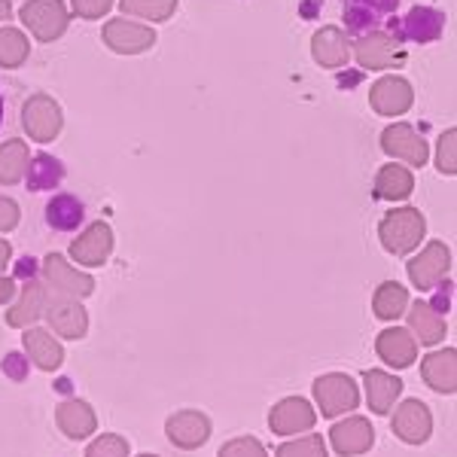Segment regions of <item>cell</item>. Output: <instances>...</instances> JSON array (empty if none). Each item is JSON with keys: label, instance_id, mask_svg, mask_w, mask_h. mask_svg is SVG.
Masks as SVG:
<instances>
[{"label": "cell", "instance_id": "e0dca14e", "mask_svg": "<svg viewBox=\"0 0 457 457\" xmlns=\"http://www.w3.org/2000/svg\"><path fill=\"white\" fill-rule=\"evenodd\" d=\"M46 299H49V290L43 281H25V287L16 293V299H12V308L6 312V327L12 329H25V327H34L37 320L43 317V308H46Z\"/></svg>", "mask_w": 457, "mask_h": 457}, {"label": "cell", "instance_id": "836d02e7", "mask_svg": "<svg viewBox=\"0 0 457 457\" xmlns=\"http://www.w3.org/2000/svg\"><path fill=\"white\" fill-rule=\"evenodd\" d=\"M86 457H129V442L116 433H104L86 448Z\"/></svg>", "mask_w": 457, "mask_h": 457}, {"label": "cell", "instance_id": "d6a6232c", "mask_svg": "<svg viewBox=\"0 0 457 457\" xmlns=\"http://www.w3.org/2000/svg\"><path fill=\"white\" fill-rule=\"evenodd\" d=\"M275 457H329V452H327V442H323V436L308 433V436H302V439L284 442Z\"/></svg>", "mask_w": 457, "mask_h": 457}, {"label": "cell", "instance_id": "7402d4cb", "mask_svg": "<svg viewBox=\"0 0 457 457\" xmlns=\"http://www.w3.org/2000/svg\"><path fill=\"white\" fill-rule=\"evenodd\" d=\"M363 387H366V403H370L372 415H390L403 394V381L396 378V375L381 372V370L363 372Z\"/></svg>", "mask_w": 457, "mask_h": 457}, {"label": "cell", "instance_id": "d590c367", "mask_svg": "<svg viewBox=\"0 0 457 457\" xmlns=\"http://www.w3.org/2000/svg\"><path fill=\"white\" fill-rule=\"evenodd\" d=\"M217 457H269V452L262 448L260 439L253 436H238L232 442H226L223 448H220Z\"/></svg>", "mask_w": 457, "mask_h": 457}, {"label": "cell", "instance_id": "7a4b0ae2", "mask_svg": "<svg viewBox=\"0 0 457 457\" xmlns=\"http://www.w3.org/2000/svg\"><path fill=\"white\" fill-rule=\"evenodd\" d=\"M19 19L40 43H53L68 31L71 10L64 0H28L19 10Z\"/></svg>", "mask_w": 457, "mask_h": 457}, {"label": "cell", "instance_id": "b9f144b4", "mask_svg": "<svg viewBox=\"0 0 457 457\" xmlns=\"http://www.w3.org/2000/svg\"><path fill=\"white\" fill-rule=\"evenodd\" d=\"M16 293H19V287L12 278H0V305H10V302L16 299Z\"/></svg>", "mask_w": 457, "mask_h": 457}, {"label": "cell", "instance_id": "ac0fdd59", "mask_svg": "<svg viewBox=\"0 0 457 457\" xmlns=\"http://www.w3.org/2000/svg\"><path fill=\"white\" fill-rule=\"evenodd\" d=\"M375 353H378L387 366H394V370H409L418 360V342L409 329L390 327L375 338Z\"/></svg>", "mask_w": 457, "mask_h": 457}, {"label": "cell", "instance_id": "7c38bea8", "mask_svg": "<svg viewBox=\"0 0 457 457\" xmlns=\"http://www.w3.org/2000/svg\"><path fill=\"white\" fill-rule=\"evenodd\" d=\"M317 424V411L314 405L302 396H287L278 405H271L269 411V427L278 436H299V433H308Z\"/></svg>", "mask_w": 457, "mask_h": 457}, {"label": "cell", "instance_id": "ba28073f", "mask_svg": "<svg viewBox=\"0 0 457 457\" xmlns=\"http://www.w3.org/2000/svg\"><path fill=\"white\" fill-rule=\"evenodd\" d=\"M381 150L387 153L390 159L405 162L411 168H424L427 159H430V150H427V141L411 129L409 122H394L385 129L381 135Z\"/></svg>", "mask_w": 457, "mask_h": 457}, {"label": "cell", "instance_id": "5bb4252c", "mask_svg": "<svg viewBox=\"0 0 457 457\" xmlns=\"http://www.w3.org/2000/svg\"><path fill=\"white\" fill-rule=\"evenodd\" d=\"M110 253H113V228H110L104 220L86 226V232L71 245V256L79 265H86V269L104 265L110 260Z\"/></svg>", "mask_w": 457, "mask_h": 457}, {"label": "cell", "instance_id": "52a82bcc", "mask_svg": "<svg viewBox=\"0 0 457 457\" xmlns=\"http://www.w3.org/2000/svg\"><path fill=\"white\" fill-rule=\"evenodd\" d=\"M101 40H104L107 49L120 55H141L156 46V28L131 19H110L104 31H101Z\"/></svg>", "mask_w": 457, "mask_h": 457}, {"label": "cell", "instance_id": "4316f807", "mask_svg": "<svg viewBox=\"0 0 457 457\" xmlns=\"http://www.w3.org/2000/svg\"><path fill=\"white\" fill-rule=\"evenodd\" d=\"M83 217H86V208L77 195L62 193V195L49 198L46 223L53 226L55 232H73V228H79V223H83Z\"/></svg>", "mask_w": 457, "mask_h": 457}, {"label": "cell", "instance_id": "ee69618b", "mask_svg": "<svg viewBox=\"0 0 457 457\" xmlns=\"http://www.w3.org/2000/svg\"><path fill=\"white\" fill-rule=\"evenodd\" d=\"M10 260H12V247L6 245L4 238H0V271H4L6 265H10Z\"/></svg>", "mask_w": 457, "mask_h": 457}, {"label": "cell", "instance_id": "4fadbf2b", "mask_svg": "<svg viewBox=\"0 0 457 457\" xmlns=\"http://www.w3.org/2000/svg\"><path fill=\"white\" fill-rule=\"evenodd\" d=\"M43 320H46L62 338H83L88 333V314H86V308L79 305V299L53 296V293H49L46 308H43Z\"/></svg>", "mask_w": 457, "mask_h": 457}, {"label": "cell", "instance_id": "60d3db41", "mask_svg": "<svg viewBox=\"0 0 457 457\" xmlns=\"http://www.w3.org/2000/svg\"><path fill=\"white\" fill-rule=\"evenodd\" d=\"M436 287H439V296H436V302H430V305L436 308V312H439L442 317H445L448 305H452V284H445V287L436 284Z\"/></svg>", "mask_w": 457, "mask_h": 457}, {"label": "cell", "instance_id": "d4e9b609", "mask_svg": "<svg viewBox=\"0 0 457 457\" xmlns=\"http://www.w3.org/2000/svg\"><path fill=\"white\" fill-rule=\"evenodd\" d=\"M403 25H405L403 31L409 40L433 43V40H439L442 31H445V16H442L439 10H433V6H415V10L405 16Z\"/></svg>", "mask_w": 457, "mask_h": 457}, {"label": "cell", "instance_id": "4dcf8cb0", "mask_svg": "<svg viewBox=\"0 0 457 457\" xmlns=\"http://www.w3.org/2000/svg\"><path fill=\"white\" fill-rule=\"evenodd\" d=\"M28 53H31V43L19 28H0V68H21L28 62Z\"/></svg>", "mask_w": 457, "mask_h": 457}, {"label": "cell", "instance_id": "ffe728a7", "mask_svg": "<svg viewBox=\"0 0 457 457\" xmlns=\"http://www.w3.org/2000/svg\"><path fill=\"white\" fill-rule=\"evenodd\" d=\"M405 312H409L405 320H409V333L415 336V342L427 345V348L445 342V333H448L445 317H442L430 302H411Z\"/></svg>", "mask_w": 457, "mask_h": 457}, {"label": "cell", "instance_id": "f6af8a7d", "mask_svg": "<svg viewBox=\"0 0 457 457\" xmlns=\"http://www.w3.org/2000/svg\"><path fill=\"white\" fill-rule=\"evenodd\" d=\"M12 16V4L10 0H0V21H10Z\"/></svg>", "mask_w": 457, "mask_h": 457}, {"label": "cell", "instance_id": "7dc6e473", "mask_svg": "<svg viewBox=\"0 0 457 457\" xmlns=\"http://www.w3.org/2000/svg\"><path fill=\"white\" fill-rule=\"evenodd\" d=\"M137 457H159V454H137Z\"/></svg>", "mask_w": 457, "mask_h": 457}, {"label": "cell", "instance_id": "44dd1931", "mask_svg": "<svg viewBox=\"0 0 457 457\" xmlns=\"http://www.w3.org/2000/svg\"><path fill=\"white\" fill-rule=\"evenodd\" d=\"M55 424L68 439L79 442V439H88L95 430H98V415H95L92 405L83 400H64L55 409Z\"/></svg>", "mask_w": 457, "mask_h": 457}, {"label": "cell", "instance_id": "30bf717a", "mask_svg": "<svg viewBox=\"0 0 457 457\" xmlns=\"http://www.w3.org/2000/svg\"><path fill=\"white\" fill-rule=\"evenodd\" d=\"M390 430L405 445H424L433 433V415L421 400H403L390 418Z\"/></svg>", "mask_w": 457, "mask_h": 457}, {"label": "cell", "instance_id": "cb8c5ba5", "mask_svg": "<svg viewBox=\"0 0 457 457\" xmlns=\"http://www.w3.org/2000/svg\"><path fill=\"white\" fill-rule=\"evenodd\" d=\"M421 378L436 390V394L452 396L457 387V351L445 348V351H436V353H430V357H424Z\"/></svg>", "mask_w": 457, "mask_h": 457}, {"label": "cell", "instance_id": "9a60e30c", "mask_svg": "<svg viewBox=\"0 0 457 457\" xmlns=\"http://www.w3.org/2000/svg\"><path fill=\"white\" fill-rule=\"evenodd\" d=\"M370 104L378 116H403L415 104V88L403 77H381L370 92Z\"/></svg>", "mask_w": 457, "mask_h": 457}, {"label": "cell", "instance_id": "8fae6325", "mask_svg": "<svg viewBox=\"0 0 457 457\" xmlns=\"http://www.w3.org/2000/svg\"><path fill=\"white\" fill-rule=\"evenodd\" d=\"M165 436L171 439V445L183 448V452H195L211 439V418L198 409H183L174 411L165 421Z\"/></svg>", "mask_w": 457, "mask_h": 457}, {"label": "cell", "instance_id": "8d00e7d4", "mask_svg": "<svg viewBox=\"0 0 457 457\" xmlns=\"http://www.w3.org/2000/svg\"><path fill=\"white\" fill-rule=\"evenodd\" d=\"M375 16H378V6H366V0H351V6L345 10V21H348V31H363L370 28Z\"/></svg>", "mask_w": 457, "mask_h": 457}, {"label": "cell", "instance_id": "5b68a950", "mask_svg": "<svg viewBox=\"0 0 457 457\" xmlns=\"http://www.w3.org/2000/svg\"><path fill=\"white\" fill-rule=\"evenodd\" d=\"M21 125L37 144H53L64 129V113L49 95H31L21 107Z\"/></svg>", "mask_w": 457, "mask_h": 457}, {"label": "cell", "instance_id": "9c48e42d", "mask_svg": "<svg viewBox=\"0 0 457 457\" xmlns=\"http://www.w3.org/2000/svg\"><path fill=\"white\" fill-rule=\"evenodd\" d=\"M448 269H452V250L445 241H430L415 260L409 262V278L418 290H436V284L445 281Z\"/></svg>", "mask_w": 457, "mask_h": 457}, {"label": "cell", "instance_id": "603a6c76", "mask_svg": "<svg viewBox=\"0 0 457 457\" xmlns=\"http://www.w3.org/2000/svg\"><path fill=\"white\" fill-rule=\"evenodd\" d=\"M312 55L320 68H342L348 64L351 58V43H348V34L342 28H320L314 37H312Z\"/></svg>", "mask_w": 457, "mask_h": 457}, {"label": "cell", "instance_id": "ab89813d", "mask_svg": "<svg viewBox=\"0 0 457 457\" xmlns=\"http://www.w3.org/2000/svg\"><path fill=\"white\" fill-rule=\"evenodd\" d=\"M21 220V211L12 198H0V232H12Z\"/></svg>", "mask_w": 457, "mask_h": 457}, {"label": "cell", "instance_id": "7bdbcfd3", "mask_svg": "<svg viewBox=\"0 0 457 457\" xmlns=\"http://www.w3.org/2000/svg\"><path fill=\"white\" fill-rule=\"evenodd\" d=\"M19 278H25V281H31V278H37V262L34 260H21L19 269H16Z\"/></svg>", "mask_w": 457, "mask_h": 457}, {"label": "cell", "instance_id": "3957f363", "mask_svg": "<svg viewBox=\"0 0 457 457\" xmlns=\"http://www.w3.org/2000/svg\"><path fill=\"white\" fill-rule=\"evenodd\" d=\"M43 271V284H46L49 293L55 296H68V299H79L83 302L86 296L95 293V278L86 275V271L73 269V265L58 253H49L46 260L40 265Z\"/></svg>", "mask_w": 457, "mask_h": 457}, {"label": "cell", "instance_id": "2e32d148", "mask_svg": "<svg viewBox=\"0 0 457 457\" xmlns=\"http://www.w3.org/2000/svg\"><path fill=\"white\" fill-rule=\"evenodd\" d=\"M329 445L342 457L366 454L375 445V430L370 418H345L329 430Z\"/></svg>", "mask_w": 457, "mask_h": 457}, {"label": "cell", "instance_id": "83f0119b", "mask_svg": "<svg viewBox=\"0 0 457 457\" xmlns=\"http://www.w3.org/2000/svg\"><path fill=\"white\" fill-rule=\"evenodd\" d=\"M28 162H31V150H28V146L21 144L19 137L0 144V183L12 187V183L25 180Z\"/></svg>", "mask_w": 457, "mask_h": 457}, {"label": "cell", "instance_id": "6da1fadb", "mask_svg": "<svg viewBox=\"0 0 457 457\" xmlns=\"http://www.w3.org/2000/svg\"><path fill=\"white\" fill-rule=\"evenodd\" d=\"M424 232H427V220L418 208L390 211V213H385V220H381V226H378L381 245H385L387 253H394V256L411 253V250L424 241Z\"/></svg>", "mask_w": 457, "mask_h": 457}, {"label": "cell", "instance_id": "1f68e13d", "mask_svg": "<svg viewBox=\"0 0 457 457\" xmlns=\"http://www.w3.org/2000/svg\"><path fill=\"white\" fill-rule=\"evenodd\" d=\"M120 10L144 21H165L174 16L177 0H120Z\"/></svg>", "mask_w": 457, "mask_h": 457}, {"label": "cell", "instance_id": "f35d334b", "mask_svg": "<svg viewBox=\"0 0 457 457\" xmlns=\"http://www.w3.org/2000/svg\"><path fill=\"white\" fill-rule=\"evenodd\" d=\"M0 370H4L6 378L25 381L28 372H31V360H28L25 353H6V357L0 360Z\"/></svg>", "mask_w": 457, "mask_h": 457}, {"label": "cell", "instance_id": "d6986e66", "mask_svg": "<svg viewBox=\"0 0 457 457\" xmlns=\"http://www.w3.org/2000/svg\"><path fill=\"white\" fill-rule=\"evenodd\" d=\"M21 342H25V357L31 360L37 370H43V372H58V370H62L64 348H62V342H55L53 333H46V329H37V327H25Z\"/></svg>", "mask_w": 457, "mask_h": 457}, {"label": "cell", "instance_id": "f1b7e54d", "mask_svg": "<svg viewBox=\"0 0 457 457\" xmlns=\"http://www.w3.org/2000/svg\"><path fill=\"white\" fill-rule=\"evenodd\" d=\"M409 308V293H405L403 284L396 281H385L375 290V299H372V312L378 320H396V317L405 314Z\"/></svg>", "mask_w": 457, "mask_h": 457}, {"label": "cell", "instance_id": "484cf974", "mask_svg": "<svg viewBox=\"0 0 457 457\" xmlns=\"http://www.w3.org/2000/svg\"><path fill=\"white\" fill-rule=\"evenodd\" d=\"M411 189H415V177H411L409 168L396 165V162L385 165L375 177V195L385 198V202H403V198L411 195Z\"/></svg>", "mask_w": 457, "mask_h": 457}, {"label": "cell", "instance_id": "e575fe53", "mask_svg": "<svg viewBox=\"0 0 457 457\" xmlns=\"http://www.w3.org/2000/svg\"><path fill=\"white\" fill-rule=\"evenodd\" d=\"M454 146H457V131H454V129L442 131L439 146H436V165H439V171H442V174H448V177H454V174H457Z\"/></svg>", "mask_w": 457, "mask_h": 457}, {"label": "cell", "instance_id": "f546056e", "mask_svg": "<svg viewBox=\"0 0 457 457\" xmlns=\"http://www.w3.org/2000/svg\"><path fill=\"white\" fill-rule=\"evenodd\" d=\"M28 189H34V193H46V189H55V183H62L64 177V165L53 156H46V153H40V156H34L28 162Z\"/></svg>", "mask_w": 457, "mask_h": 457}, {"label": "cell", "instance_id": "8992f818", "mask_svg": "<svg viewBox=\"0 0 457 457\" xmlns=\"http://www.w3.org/2000/svg\"><path fill=\"white\" fill-rule=\"evenodd\" d=\"M351 53L360 62V68H366V71H390L405 62V49L400 46V40L387 31L363 34L353 43Z\"/></svg>", "mask_w": 457, "mask_h": 457}, {"label": "cell", "instance_id": "bcb514c9", "mask_svg": "<svg viewBox=\"0 0 457 457\" xmlns=\"http://www.w3.org/2000/svg\"><path fill=\"white\" fill-rule=\"evenodd\" d=\"M0 122H4V98H0Z\"/></svg>", "mask_w": 457, "mask_h": 457}, {"label": "cell", "instance_id": "74e56055", "mask_svg": "<svg viewBox=\"0 0 457 457\" xmlns=\"http://www.w3.org/2000/svg\"><path fill=\"white\" fill-rule=\"evenodd\" d=\"M113 4H116V0H71L73 12H77L79 19H88V21L104 19L107 12L113 10Z\"/></svg>", "mask_w": 457, "mask_h": 457}, {"label": "cell", "instance_id": "277c9868", "mask_svg": "<svg viewBox=\"0 0 457 457\" xmlns=\"http://www.w3.org/2000/svg\"><path fill=\"white\" fill-rule=\"evenodd\" d=\"M314 400H317V409L323 411V418L348 415V411H353L360 405V387L351 375L329 372L314 381Z\"/></svg>", "mask_w": 457, "mask_h": 457}]
</instances>
